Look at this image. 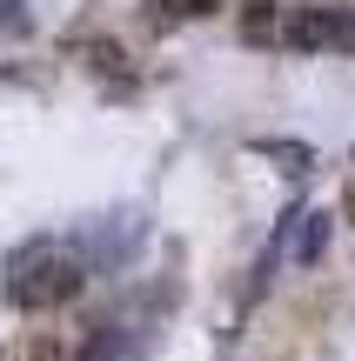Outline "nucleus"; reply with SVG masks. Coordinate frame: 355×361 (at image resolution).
Listing matches in <instances>:
<instances>
[{"mask_svg":"<svg viewBox=\"0 0 355 361\" xmlns=\"http://www.w3.org/2000/svg\"><path fill=\"white\" fill-rule=\"evenodd\" d=\"M289 47H302V54H349L355 61V13L349 7H302L289 20Z\"/></svg>","mask_w":355,"mask_h":361,"instance_id":"2","label":"nucleus"},{"mask_svg":"<svg viewBox=\"0 0 355 361\" xmlns=\"http://www.w3.org/2000/svg\"><path fill=\"white\" fill-rule=\"evenodd\" d=\"M88 288V255L80 247H54V241H34L13 255L7 268V301L27 314H47V308H67V301Z\"/></svg>","mask_w":355,"mask_h":361,"instance_id":"1","label":"nucleus"},{"mask_svg":"<svg viewBox=\"0 0 355 361\" xmlns=\"http://www.w3.org/2000/svg\"><path fill=\"white\" fill-rule=\"evenodd\" d=\"M34 361H80V348H54V341H40Z\"/></svg>","mask_w":355,"mask_h":361,"instance_id":"3","label":"nucleus"},{"mask_svg":"<svg viewBox=\"0 0 355 361\" xmlns=\"http://www.w3.org/2000/svg\"><path fill=\"white\" fill-rule=\"evenodd\" d=\"M174 7H181V13H215L222 0H174Z\"/></svg>","mask_w":355,"mask_h":361,"instance_id":"4","label":"nucleus"}]
</instances>
